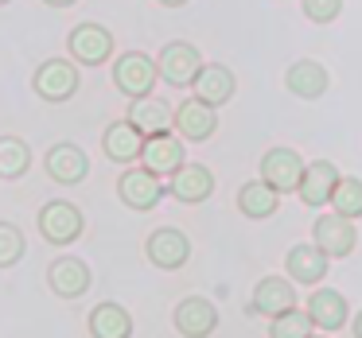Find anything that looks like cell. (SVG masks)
<instances>
[{
  "mask_svg": "<svg viewBox=\"0 0 362 338\" xmlns=\"http://www.w3.org/2000/svg\"><path fill=\"white\" fill-rule=\"evenodd\" d=\"M191 90H195L191 97H199L203 105L218 109V105H226L230 97H234L238 78H234V71H230V66H222V63H203V71H199L195 82H191Z\"/></svg>",
  "mask_w": 362,
  "mask_h": 338,
  "instance_id": "16",
  "label": "cell"
},
{
  "mask_svg": "<svg viewBox=\"0 0 362 338\" xmlns=\"http://www.w3.org/2000/svg\"><path fill=\"white\" fill-rule=\"evenodd\" d=\"M172 117H175V109L168 102H160V97H141V102L129 105L125 121H133L144 136H156V133H168V128H172Z\"/></svg>",
  "mask_w": 362,
  "mask_h": 338,
  "instance_id": "25",
  "label": "cell"
},
{
  "mask_svg": "<svg viewBox=\"0 0 362 338\" xmlns=\"http://www.w3.org/2000/svg\"><path fill=\"white\" fill-rule=\"evenodd\" d=\"M156 71L160 78L168 82V86H191V82L199 78V71H203V55H199L195 43L187 40H172L168 47H160L156 55Z\"/></svg>",
  "mask_w": 362,
  "mask_h": 338,
  "instance_id": "3",
  "label": "cell"
},
{
  "mask_svg": "<svg viewBox=\"0 0 362 338\" xmlns=\"http://www.w3.org/2000/svg\"><path fill=\"white\" fill-rule=\"evenodd\" d=\"M312 334H315V327L308 319V311H300V307L269 319V338H312Z\"/></svg>",
  "mask_w": 362,
  "mask_h": 338,
  "instance_id": "28",
  "label": "cell"
},
{
  "mask_svg": "<svg viewBox=\"0 0 362 338\" xmlns=\"http://www.w3.org/2000/svg\"><path fill=\"white\" fill-rule=\"evenodd\" d=\"M164 183H160V175H152L148 167H129V171H121L117 179V198L129 206V210H152V206L164 198Z\"/></svg>",
  "mask_w": 362,
  "mask_h": 338,
  "instance_id": "8",
  "label": "cell"
},
{
  "mask_svg": "<svg viewBox=\"0 0 362 338\" xmlns=\"http://www.w3.org/2000/svg\"><path fill=\"white\" fill-rule=\"evenodd\" d=\"M43 167H47V175L55 183H63V187H74V183H82L86 179V171H90V159H86V152L78 148V144H51L47 148V156H43Z\"/></svg>",
  "mask_w": 362,
  "mask_h": 338,
  "instance_id": "15",
  "label": "cell"
},
{
  "mask_svg": "<svg viewBox=\"0 0 362 338\" xmlns=\"http://www.w3.org/2000/svg\"><path fill=\"white\" fill-rule=\"evenodd\" d=\"M168 191H172V198H180V203L199 206L214 195V171L203 164H183L180 171L168 179Z\"/></svg>",
  "mask_w": 362,
  "mask_h": 338,
  "instance_id": "19",
  "label": "cell"
},
{
  "mask_svg": "<svg viewBox=\"0 0 362 338\" xmlns=\"http://www.w3.org/2000/svg\"><path fill=\"white\" fill-rule=\"evenodd\" d=\"M312 245H315V249H323L331 260L351 257L354 245H358V229H354L351 218L327 210V214H320V218H315V226H312Z\"/></svg>",
  "mask_w": 362,
  "mask_h": 338,
  "instance_id": "4",
  "label": "cell"
},
{
  "mask_svg": "<svg viewBox=\"0 0 362 338\" xmlns=\"http://www.w3.org/2000/svg\"><path fill=\"white\" fill-rule=\"evenodd\" d=\"M284 86H288V94L304 97V102H315V97L327 94L331 74H327V66L315 63V59H296V63L284 71Z\"/></svg>",
  "mask_w": 362,
  "mask_h": 338,
  "instance_id": "20",
  "label": "cell"
},
{
  "mask_svg": "<svg viewBox=\"0 0 362 338\" xmlns=\"http://www.w3.org/2000/svg\"><path fill=\"white\" fill-rule=\"evenodd\" d=\"M43 4H51V8H71L74 0H43Z\"/></svg>",
  "mask_w": 362,
  "mask_h": 338,
  "instance_id": "32",
  "label": "cell"
},
{
  "mask_svg": "<svg viewBox=\"0 0 362 338\" xmlns=\"http://www.w3.org/2000/svg\"><path fill=\"white\" fill-rule=\"evenodd\" d=\"M351 334H354V338H362V311L351 319Z\"/></svg>",
  "mask_w": 362,
  "mask_h": 338,
  "instance_id": "31",
  "label": "cell"
},
{
  "mask_svg": "<svg viewBox=\"0 0 362 338\" xmlns=\"http://www.w3.org/2000/svg\"><path fill=\"white\" fill-rule=\"evenodd\" d=\"M304 159H300L296 148H284V144H276V148H269L265 156H261V179L269 183V187L276 191V195H288V191H300V179H304Z\"/></svg>",
  "mask_w": 362,
  "mask_h": 338,
  "instance_id": "5",
  "label": "cell"
},
{
  "mask_svg": "<svg viewBox=\"0 0 362 338\" xmlns=\"http://www.w3.org/2000/svg\"><path fill=\"white\" fill-rule=\"evenodd\" d=\"M160 4H164V8H183L187 0H160Z\"/></svg>",
  "mask_w": 362,
  "mask_h": 338,
  "instance_id": "33",
  "label": "cell"
},
{
  "mask_svg": "<svg viewBox=\"0 0 362 338\" xmlns=\"http://www.w3.org/2000/svg\"><path fill=\"white\" fill-rule=\"evenodd\" d=\"M66 51H71V59L82 66H102L105 59L113 55V35H110V28H102V24H78L66 35Z\"/></svg>",
  "mask_w": 362,
  "mask_h": 338,
  "instance_id": "10",
  "label": "cell"
},
{
  "mask_svg": "<svg viewBox=\"0 0 362 338\" xmlns=\"http://www.w3.org/2000/svg\"><path fill=\"white\" fill-rule=\"evenodd\" d=\"M86 327L94 338H133V315L121 303L105 299V303H98L94 311L86 315Z\"/></svg>",
  "mask_w": 362,
  "mask_h": 338,
  "instance_id": "23",
  "label": "cell"
},
{
  "mask_svg": "<svg viewBox=\"0 0 362 338\" xmlns=\"http://www.w3.org/2000/svg\"><path fill=\"white\" fill-rule=\"evenodd\" d=\"M82 229H86V218H82V210L74 203H47L40 210V234H43V241H51V245L78 241Z\"/></svg>",
  "mask_w": 362,
  "mask_h": 338,
  "instance_id": "7",
  "label": "cell"
},
{
  "mask_svg": "<svg viewBox=\"0 0 362 338\" xmlns=\"http://www.w3.org/2000/svg\"><path fill=\"white\" fill-rule=\"evenodd\" d=\"M276 206H281V195H276L265 179H250V183H242V191H238V210H242L245 218H253V222L273 218Z\"/></svg>",
  "mask_w": 362,
  "mask_h": 338,
  "instance_id": "24",
  "label": "cell"
},
{
  "mask_svg": "<svg viewBox=\"0 0 362 338\" xmlns=\"http://www.w3.org/2000/svg\"><path fill=\"white\" fill-rule=\"evenodd\" d=\"M327 206L335 214H343V218H351V222L362 218V179H358V175H343Z\"/></svg>",
  "mask_w": 362,
  "mask_h": 338,
  "instance_id": "27",
  "label": "cell"
},
{
  "mask_svg": "<svg viewBox=\"0 0 362 338\" xmlns=\"http://www.w3.org/2000/svg\"><path fill=\"white\" fill-rule=\"evenodd\" d=\"M156 59H148L144 51H125V55L113 63V86L129 97V102H141V97H152L156 90Z\"/></svg>",
  "mask_w": 362,
  "mask_h": 338,
  "instance_id": "1",
  "label": "cell"
},
{
  "mask_svg": "<svg viewBox=\"0 0 362 338\" xmlns=\"http://www.w3.org/2000/svg\"><path fill=\"white\" fill-rule=\"evenodd\" d=\"M172 128L180 140H191V144H203L214 136L218 128V109L203 105L199 97H187L183 105H175V117H172Z\"/></svg>",
  "mask_w": 362,
  "mask_h": 338,
  "instance_id": "12",
  "label": "cell"
},
{
  "mask_svg": "<svg viewBox=\"0 0 362 338\" xmlns=\"http://www.w3.org/2000/svg\"><path fill=\"white\" fill-rule=\"evenodd\" d=\"M304 311H308V319H312V327L323 330V334L346 327V319H351V307H346L343 291H335V288H315L312 296H308Z\"/></svg>",
  "mask_w": 362,
  "mask_h": 338,
  "instance_id": "14",
  "label": "cell"
},
{
  "mask_svg": "<svg viewBox=\"0 0 362 338\" xmlns=\"http://www.w3.org/2000/svg\"><path fill=\"white\" fill-rule=\"evenodd\" d=\"M284 268H288V280L300 284V288H315V284L327 276L331 257L315 245H292L288 257H284Z\"/></svg>",
  "mask_w": 362,
  "mask_h": 338,
  "instance_id": "18",
  "label": "cell"
},
{
  "mask_svg": "<svg viewBox=\"0 0 362 338\" xmlns=\"http://www.w3.org/2000/svg\"><path fill=\"white\" fill-rule=\"evenodd\" d=\"M32 167V148L20 136H0V179H20Z\"/></svg>",
  "mask_w": 362,
  "mask_h": 338,
  "instance_id": "26",
  "label": "cell"
},
{
  "mask_svg": "<svg viewBox=\"0 0 362 338\" xmlns=\"http://www.w3.org/2000/svg\"><path fill=\"white\" fill-rule=\"evenodd\" d=\"M32 90L43 102H71L78 94V66H74V59H43L32 74Z\"/></svg>",
  "mask_w": 362,
  "mask_h": 338,
  "instance_id": "2",
  "label": "cell"
},
{
  "mask_svg": "<svg viewBox=\"0 0 362 338\" xmlns=\"http://www.w3.org/2000/svg\"><path fill=\"white\" fill-rule=\"evenodd\" d=\"M24 249H28V237L20 226L12 222H0V268H12L24 260Z\"/></svg>",
  "mask_w": 362,
  "mask_h": 338,
  "instance_id": "29",
  "label": "cell"
},
{
  "mask_svg": "<svg viewBox=\"0 0 362 338\" xmlns=\"http://www.w3.org/2000/svg\"><path fill=\"white\" fill-rule=\"evenodd\" d=\"M90 284H94V272H90L86 260H78V257H59V260H51V268H47V288L55 291L59 299H78V296H86Z\"/></svg>",
  "mask_w": 362,
  "mask_h": 338,
  "instance_id": "13",
  "label": "cell"
},
{
  "mask_svg": "<svg viewBox=\"0 0 362 338\" xmlns=\"http://www.w3.org/2000/svg\"><path fill=\"white\" fill-rule=\"evenodd\" d=\"M300 4H304V16L312 24H331L343 12V0H300Z\"/></svg>",
  "mask_w": 362,
  "mask_h": 338,
  "instance_id": "30",
  "label": "cell"
},
{
  "mask_svg": "<svg viewBox=\"0 0 362 338\" xmlns=\"http://www.w3.org/2000/svg\"><path fill=\"white\" fill-rule=\"evenodd\" d=\"M0 4H8V0H0Z\"/></svg>",
  "mask_w": 362,
  "mask_h": 338,
  "instance_id": "35",
  "label": "cell"
},
{
  "mask_svg": "<svg viewBox=\"0 0 362 338\" xmlns=\"http://www.w3.org/2000/svg\"><path fill=\"white\" fill-rule=\"evenodd\" d=\"M172 322L183 338H211L214 327H218V307L211 303L206 296H187L175 303Z\"/></svg>",
  "mask_w": 362,
  "mask_h": 338,
  "instance_id": "11",
  "label": "cell"
},
{
  "mask_svg": "<svg viewBox=\"0 0 362 338\" xmlns=\"http://www.w3.org/2000/svg\"><path fill=\"white\" fill-rule=\"evenodd\" d=\"M250 307L257 315H265V319H276V315L296 307V284H292L288 276H265V280H257V288H253Z\"/></svg>",
  "mask_w": 362,
  "mask_h": 338,
  "instance_id": "17",
  "label": "cell"
},
{
  "mask_svg": "<svg viewBox=\"0 0 362 338\" xmlns=\"http://www.w3.org/2000/svg\"><path fill=\"white\" fill-rule=\"evenodd\" d=\"M187 164V156H183V140L168 128V133H156V136H144V152H141V167H148L152 175H160V179H172L180 167Z\"/></svg>",
  "mask_w": 362,
  "mask_h": 338,
  "instance_id": "9",
  "label": "cell"
},
{
  "mask_svg": "<svg viewBox=\"0 0 362 338\" xmlns=\"http://www.w3.org/2000/svg\"><path fill=\"white\" fill-rule=\"evenodd\" d=\"M339 167L331 164V159H315V164H308L304 167V179H300V203L304 206H327L331 203V195H335V187H339Z\"/></svg>",
  "mask_w": 362,
  "mask_h": 338,
  "instance_id": "21",
  "label": "cell"
},
{
  "mask_svg": "<svg viewBox=\"0 0 362 338\" xmlns=\"http://www.w3.org/2000/svg\"><path fill=\"white\" fill-rule=\"evenodd\" d=\"M102 152H105V159H113V164H133V159H141V152H144V133L133 125V121H113V125L102 133Z\"/></svg>",
  "mask_w": 362,
  "mask_h": 338,
  "instance_id": "22",
  "label": "cell"
},
{
  "mask_svg": "<svg viewBox=\"0 0 362 338\" xmlns=\"http://www.w3.org/2000/svg\"><path fill=\"white\" fill-rule=\"evenodd\" d=\"M144 257H148L156 268H164V272H175V268L187 265L191 241H187V234H183V229L160 226V229H152L148 241H144Z\"/></svg>",
  "mask_w": 362,
  "mask_h": 338,
  "instance_id": "6",
  "label": "cell"
},
{
  "mask_svg": "<svg viewBox=\"0 0 362 338\" xmlns=\"http://www.w3.org/2000/svg\"><path fill=\"white\" fill-rule=\"evenodd\" d=\"M312 338H331V334H312Z\"/></svg>",
  "mask_w": 362,
  "mask_h": 338,
  "instance_id": "34",
  "label": "cell"
}]
</instances>
